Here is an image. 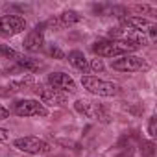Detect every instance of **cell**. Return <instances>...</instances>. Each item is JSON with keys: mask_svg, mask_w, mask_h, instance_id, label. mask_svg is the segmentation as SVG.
Listing matches in <instances>:
<instances>
[{"mask_svg": "<svg viewBox=\"0 0 157 157\" xmlns=\"http://www.w3.org/2000/svg\"><path fill=\"white\" fill-rule=\"evenodd\" d=\"M139 46L129 44V43H122V41H98L93 44V52L98 54L100 57H122V56H129L131 52H135Z\"/></svg>", "mask_w": 157, "mask_h": 157, "instance_id": "6da1fadb", "label": "cell"}, {"mask_svg": "<svg viewBox=\"0 0 157 157\" xmlns=\"http://www.w3.org/2000/svg\"><path fill=\"white\" fill-rule=\"evenodd\" d=\"M82 85L85 91H89L91 94H96V96H117V94H120V85H117L113 82L100 80L96 76H83Z\"/></svg>", "mask_w": 157, "mask_h": 157, "instance_id": "7a4b0ae2", "label": "cell"}, {"mask_svg": "<svg viewBox=\"0 0 157 157\" xmlns=\"http://www.w3.org/2000/svg\"><path fill=\"white\" fill-rule=\"evenodd\" d=\"M109 37L113 41H122V43H129V44H135V46H148L150 44V39L144 32H139V30H133V28H128V26H120V28H113L109 32Z\"/></svg>", "mask_w": 157, "mask_h": 157, "instance_id": "3957f363", "label": "cell"}, {"mask_svg": "<svg viewBox=\"0 0 157 157\" xmlns=\"http://www.w3.org/2000/svg\"><path fill=\"white\" fill-rule=\"evenodd\" d=\"M13 146H15L17 150H22V151L33 153V155H44V153H50V151H52V146H50L46 140H43V139H39V137H32V135L15 139V140H13Z\"/></svg>", "mask_w": 157, "mask_h": 157, "instance_id": "277c9868", "label": "cell"}, {"mask_svg": "<svg viewBox=\"0 0 157 157\" xmlns=\"http://www.w3.org/2000/svg\"><path fill=\"white\" fill-rule=\"evenodd\" d=\"M76 111L78 113H82L83 117L87 118H93V120H98L102 124H107L109 122V113L104 105L100 104H94V102H89V100H78L74 104Z\"/></svg>", "mask_w": 157, "mask_h": 157, "instance_id": "5b68a950", "label": "cell"}, {"mask_svg": "<svg viewBox=\"0 0 157 157\" xmlns=\"http://www.w3.org/2000/svg\"><path fill=\"white\" fill-rule=\"evenodd\" d=\"M111 67L115 70H120V72H139V70H148L150 68V63L144 59V57H139V56H122L120 59H115L111 61Z\"/></svg>", "mask_w": 157, "mask_h": 157, "instance_id": "8992f818", "label": "cell"}, {"mask_svg": "<svg viewBox=\"0 0 157 157\" xmlns=\"http://www.w3.org/2000/svg\"><path fill=\"white\" fill-rule=\"evenodd\" d=\"M13 113L17 117H48V109L39 100H17Z\"/></svg>", "mask_w": 157, "mask_h": 157, "instance_id": "52a82bcc", "label": "cell"}, {"mask_svg": "<svg viewBox=\"0 0 157 157\" xmlns=\"http://www.w3.org/2000/svg\"><path fill=\"white\" fill-rule=\"evenodd\" d=\"M26 28V19L21 15H0V37H13Z\"/></svg>", "mask_w": 157, "mask_h": 157, "instance_id": "ba28073f", "label": "cell"}, {"mask_svg": "<svg viewBox=\"0 0 157 157\" xmlns=\"http://www.w3.org/2000/svg\"><path fill=\"white\" fill-rule=\"evenodd\" d=\"M46 82H48V85L52 87V89H56V91H59V93H68V94H74L78 89H76V82L72 80V78L68 76V74H65V72H52V74H48V78H46Z\"/></svg>", "mask_w": 157, "mask_h": 157, "instance_id": "9c48e42d", "label": "cell"}, {"mask_svg": "<svg viewBox=\"0 0 157 157\" xmlns=\"http://www.w3.org/2000/svg\"><path fill=\"white\" fill-rule=\"evenodd\" d=\"M80 21H82V15H78L76 11H63V13L52 17L48 22H44V26H50L52 30H63V28H68Z\"/></svg>", "mask_w": 157, "mask_h": 157, "instance_id": "30bf717a", "label": "cell"}, {"mask_svg": "<svg viewBox=\"0 0 157 157\" xmlns=\"http://www.w3.org/2000/svg\"><path fill=\"white\" fill-rule=\"evenodd\" d=\"M22 44H24V48L28 52H39L43 48V44H44V24L35 26V30H32L26 35Z\"/></svg>", "mask_w": 157, "mask_h": 157, "instance_id": "8fae6325", "label": "cell"}, {"mask_svg": "<svg viewBox=\"0 0 157 157\" xmlns=\"http://www.w3.org/2000/svg\"><path fill=\"white\" fill-rule=\"evenodd\" d=\"M35 93H37V96L41 98L43 104H48V105H63V104H67V96L63 93L52 89V87H37Z\"/></svg>", "mask_w": 157, "mask_h": 157, "instance_id": "7c38bea8", "label": "cell"}, {"mask_svg": "<svg viewBox=\"0 0 157 157\" xmlns=\"http://www.w3.org/2000/svg\"><path fill=\"white\" fill-rule=\"evenodd\" d=\"M68 63H70L74 68L82 70L83 74L89 72V61H87V57L83 56V52H80V50H72V52H68Z\"/></svg>", "mask_w": 157, "mask_h": 157, "instance_id": "4fadbf2b", "label": "cell"}, {"mask_svg": "<svg viewBox=\"0 0 157 157\" xmlns=\"http://www.w3.org/2000/svg\"><path fill=\"white\" fill-rule=\"evenodd\" d=\"M153 22L142 19V17H126L122 19V26H128V28H133V30H139V32H148V28L151 26Z\"/></svg>", "mask_w": 157, "mask_h": 157, "instance_id": "5bb4252c", "label": "cell"}, {"mask_svg": "<svg viewBox=\"0 0 157 157\" xmlns=\"http://www.w3.org/2000/svg\"><path fill=\"white\" fill-rule=\"evenodd\" d=\"M17 63H19L24 70H30V72H35V70L41 68V63H39V61H35V59H32V57H26V56H22V54L19 56Z\"/></svg>", "mask_w": 157, "mask_h": 157, "instance_id": "9a60e30c", "label": "cell"}, {"mask_svg": "<svg viewBox=\"0 0 157 157\" xmlns=\"http://www.w3.org/2000/svg\"><path fill=\"white\" fill-rule=\"evenodd\" d=\"M35 83V80H33V76L32 74H24L21 80H13L11 82V87L15 89V91H19V89H24V87H30V85H33Z\"/></svg>", "mask_w": 157, "mask_h": 157, "instance_id": "2e32d148", "label": "cell"}, {"mask_svg": "<svg viewBox=\"0 0 157 157\" xmlns=\"http://www.w3.org/2000/svg\"><path fill=\"white\" fill-rule=\"evenodd\" d=\"M48 54H50L52 57H56V59H63V57H65L63 50H61L59 46H56V44H52V46L48 48Z\"/></svg>", "mask_w": 157, "mask_h": 157, "instance_id": "e0dca14e", "label": "cell"}, {"mask_svg": "<svg viewBox=\"0 0 157 157\" xmlns=\"http://www.w3.org/2000/svg\"><path fill=\"white\" fill-rule=\"evenodd\" d=\"M89 70H98V72H102V70H104V63H102V59H93L91 65H89Z\"/></svg>", "mask_w": 157, "mask_h": 157, "instance_id": "ac0fdd59", "label": "cell"}, {"mask_svg": "<svg viewBox=\"0 0 157 157\" xmlns=\"http://www.w3.org/2000/svg\"><path fill=\"white\" fill-rule=\"evenodd\" d=\"M155 124H157V118L151 117L150 122H148V133H150V137H155V135H157V133H155Z\"/></svg>", "mask_w": 157, "mask_h": 157, "instance_id": "d6986e66", "label": "cell"}, {"mask_svg": "<svg viewBox=\"0 0 157 157\" xmlns=\"http://www.w3.org/2000/svg\"><path fill=\"white\" fill-rule=\"evenodd\" d=\"M10 117V109H6L2 104H0V120H4V118H8Z\"/></svg>", "mask_w": 157, "mask_h": 157, "instance_id": "ffe728a7", "label": "cell"}, {"mask_svg": "<svg viewBox=\"0 0 157 157\" xmlns=\"http://www.w3.org/2000/svg\"><path fill=\"white\" fill-rule=\"evenodd\" d=\"M10 139V131L4 129V128H0V140H8Z\"/></svg>", "mask_w": 157, "mask_h": 157, "instance_id": "44dd1931", "label": "cell"}, {"mask_svg": "<svg viewBox=\"0 0 157 157\" xmlns=\"http://www.w3.org/2000/svg\"><path fill=\"white\" fill-rule=\"evenodd\" d=\"M151 151H153V144H151V142H148V144H144V153H146V155H150Z\"/></svg>", "mask_w": 157, "mask_h": 157, "instance_id": "7402d4cb", "label": "cell"}]
</instances>
